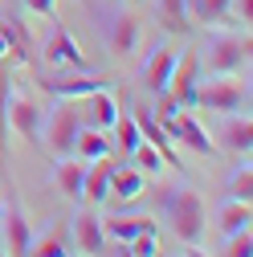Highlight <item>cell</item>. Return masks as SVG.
<instances>
[{"label": "cell", "mask_w": 253, "mask_h": 257, "mask_svg": "<svg viewBox=\"0 0 253 257\" xmlns=\"http://www.w3.org/2000/svg\"><path fill=\"white\" fill-rule=\"evenodd\" d=\"M160 208H164V220L172 224V233L184 241V245H196L208 229V212H204V196L188 184H168L160 192Z\"/></svg>", "instance_id": "6da1fadb"}, {"label": "cell", "mask_w": 253, "mask_h": 257, "mask_svg": "<svg viewBox=\"0 0 253 257\" xmlns=\"http://www.w3.org/2000/svg\"><path fill=\"white\" fill-rule=\"evenodd\" d=\"M131 257H160V229H143L131 241H122Z\"/></svg>", "instance_id": "4316f807"}, {"label": "cell", "mask_w": 253, "mask_h": 257, "mask_svg": "<svg viewBox=\"0 0 253 257\" xmlns=\"http://www.w3.org/2000/svg\"><path fill=\"white\" fill-rule=\"evenodd\" d=\"M41 86L49 94H57V98H86V94H94V90H106L110 78L106 74H70V78L53 74V78H41Z\"/></svg>", "instance_id": "8fae6325"}, {"label": "cell", "mask_w": 253, "mask_h": 257, "mask_svg": "<svg viewBox=\"0 0 253 257\" xmlns=\"http://www.w3.org/2000/svg\"><path fill=\"white\" fill-rule=\"evenodd\" d=\"M229 200H253V168H249V159L233 172L229 180Z\"/></svg>", "instance_id": "f1b7e54d"}, {"label": "cell", "mask_w": 253, "mask_h": 257, "mask_svg": "<svg viewBox=\"0 0 253 257\" xmlns=\"http://www.w3.org/2000/svg\"><path fill=\"white\" fill-rule=\"evenodd\" d=\"M220 143H225V151H233V155H249V147H253V122H249V114H229V122H225V131H220Z\"/></svg>", "instance_id": "d6986e66"}, {"label": "cell", "mask_w": 253, "mask_h": 257, "mask_svg": "<svg viewBox=\"0 0 253 257\" xmlns=\"http://www.w3.org/2000/svg\"><path fill=\"white\" fill-rule=\"evenodd\" d=\"M0 216H5V200H0Z\"/></svg>", "instance_id": "d590c367"}, {"label": "cell", "mask_w": 253, "mask_h": 257, "mask_svg": "<svg viewBox=\"0 0 253 257\" xmlns=\"http://www.w3.org/2000/svg\"><path fill=\"white\" fill-rule=\"evenodd\" d=\"M29 245H33V229H29V216L21 204H5V253L9 257H29Z\"/></svg>", "instance_id": "4fadbf2b"}, {"label": "cell", "mask_w": 253, "mask_h": 257, "mask_svg": "<svg viewBox=\"0 0 253 257\" xmlns=\"http://www.w3.org/2000/svg\"><path fill=\"white\" fill-rule=\"evenodd\" d=\"M196 106L200 110H216V114H237L249 106V86L241 82H225V78H212L196 86Z\"/></svg>", "instance_id": "3957f363"}, {"label": "cell", "mask_w": 253, "mask_h": 257, "mask_svg": "<svg viewBox=\"0 0 253 257\" xmlns=\"http://www.w3.org/2000/svg\"><path fill=\"white\" fill-rule=\"evenodd\" d=\"M131 118H135V126H139V135H143L155 151H160V155H164V164H168V168H180V155H176V147H172L168 131L160 126V118L151 114V106H143V102H139V106L131 110Z\"/></svg>", "instance_id": "30bf717a"}, {"label": "cell", "mask_w": 253, "mask_h": 257, "mask_svg": "<svg viewBox=\"0 0 253 257\" xmlns=\"http://www.w3.org/2000/svg\"><path fill=\"white\" fill-rule=\"evenodd\" d=\"M114 257H131V253H126V245H118V253H114Z\"/></svg>", "instance_id": "e575fe53"}, {"label": "cell", "mask_w": 253, "mask_h": 257, "mask_svg": "<svg viewBox=\"0 0 253 257\" xmlns=\"http://www.w3.org/2000/svg\"><path fill=\"white\" fill-rule=\"evenodd\" d=\"M249 220H253V208H249V200H229L225 208H220V233H241V229H249Z\"/></svg>", "instance_id": "cb8c5ba5"}, {"label": "cell", "mask_w": 253, "mask_h": 257, "mask_svg": "<svg viewBox=\"0 0 253 257\" xmlns=\"http://www.w3.org/2000/svg\"><path fill=\"white\" fill-rule=\"evenodd\" d=\"M196 86H200V57H196V49H184L176 57V70H172V82H168L164 98L172 106L188 110V106H196Z\"/></svg>", "instance_id": "5b68a950"}, {"label": "cell", "mask_w": 253, "mask_h": 257, "mask_svg": "<svg viewBox=\"0 0 253 257\" xmlns=\"http://www.w3.org/2000/svg\"><path fill=\"white\" fill-rule=\"evenodd\" d=\"M143 229H155V220H147V216H110V220H102V233L114 237L118 245L131 241V237L143 233Z\"/></svg>", "instance_id": "7402d4cb"}, {"label": "cell", "mask_w": 253, "mask_h": 257, "mask_svg": "<svg viewBox=\"0 0 253 257\" xmlns=\"http://www.w3.org/2000/svg\"><path fill=\"white\" fill-rule=\"evenodd\" d=\"M0 257H9V253H0Z\"/></svg>", "instance_id": "8d00e7d4"}, {"label": "cell", "mask_w": 253, "mask_h": 257, "mask_svg": "<svg viewBox=\"0 0 253 257\" xmlns=\"http://www.w3.org/2000/svg\"><path fill=\"white\" fill-rule=\"evenodd\" d=\"M110 131L118 135V147H122L126 155H131V151H135V147L143 143V135H139V126H135V118H131V114H118Z\"/></svg>", "instance_id": "83f0119b"}, {"label": "cell", "mask_w": 253, "mask_h": 257, "mask_svg": "<svg viewBox=\"0 0 253 257\" xmlns=\"http://www.w3.org/2000/svg\"><path fill=\"white\" fill-rule=\"evenodd\" d=\"M184 257H208V253H204L200 245H184Z\"/></svg>", "instance_id": "836d02e7"}, {"label": "cell", "mask_w": 253, "mask_h": 257, "mask_svg": "<svg viewBox=\"0 0 253 257\" xmlns=\"http://www.w3.org/2000/svg\"><path fill=\"white\" fill-rule=\"evenodd\" d=\"M82 102H86V118H82V126H98V131H110L114 118L122 114V110H118V102H114V94H110V86H106V90L86 94Z\"/></svg>", "instance_id": "5bb4252c"}, {"label": "cell", "mask_w": 253, "mask_h": 257, "mask_svg": "<svg viewBox=\"0 0 253 257\" xmlns=\"http://www.w3.org/2000/svg\"><path fill=\"white\" fill-rule=\"evenodd\" d=\"M110 172H114L110 155L86 164V180H82V200H86V204H102V200L110 196Z\"/></svg>", "instance_id": "9a60e30c"}, {"label": "cell", "mask_w": 253, "mask_h": 257, "mask_svg": "<svg viewBox=\"0 0 253 257\" xmlns=\"http://www.w3.org/2000/svg\"><path fill=\"white\" fill-rule=\"evenodd\" d=\"M74 245L82 249V253H102L106 249V233H102V220L94 216V212H78L74 216Z\"/></svg>", "instance_id": "2e32d148"}, {"label": "cell", "mask_w": 253, "mask_h": 257, "mask_svg": "<svg viewBox=\"0 0 253 257\" xmlns=\"http://www.w3.org/2000/svg\"><path fill=\"white\" fill-rule=\"evenodd\" d=\"M5 57H13V41L5 37V29H0V61H5Z\"/></svg>", "instance_id": "d6a6232c"}, {"label": "cell", "mask_w": 253, "mask_h": 257, "mask_svg": "<svg viewBox=\"0 0 253 257\" xmlns=\"http://www.w3.org/2000/svg\"><path fill=\"white\" fill-rule=\"evenodd\" d=\"M143 188H147V176L139 168H114L110 172V192H114L118 200H139Z\"/></svg>", "instance_id": "44dd1931"}, {"label": "cell", "mask_w": 253, "mask_h": 257, "mask_svg": "<svg viewBox=\"0 0 253 257\" xmlns=\"http://www.w3.org/2000/svg\"><path fill=\"white\" fill-rule=\"evenodd\" d=\"M160 126L168 131V139H180L188 151H196V155H204V159H212L216 155V147H212V139H208V131L192 118V114H184V110H176V114H168V118H160Z\"/></svg>", "instance_id": "ba28073f"}, {"label": "cell", "mask_w": 253, "mask_h": 257, "mask_svg": "<svg viewBox=\"0 0 253 257\" xmlns=\"http://www.w3.org/2000/svg\"><path fill=\"white\" fill-rule=\"evenodd\" d=\"M57 188L66 192L70 200H82V180H86V164L78 155H57V172H53Z\"/></svg>", "instance_id": "ac0fdd59"}, {"label": "cell", "mask_w": 253, "mask_h": 257, "mask_svg": "<svg viewBox=\"0 0 253 257\" xmlns=\"http://www.w3.org/2000/svg\"><path fill=\"white\" fill-rule=\"evenodd\" d=\"M9 126L25 139V143H37L41 147V126H45V110L29 98V94L9 90Z\"/></svg>", "instance_id": "8992f818"}, {"label": "cell", "mask_w": 253, "mask_h": 257, "mask_svg": "<svg viewBox=\"0 0 253 257\" xmlns=\"http://www.w3.org/2000/svg\"><path fill=\"white\" fill-rule=\"evenodd\" d=\"M29 257H70V233H66V224H53V229H45L41 237H33Z\"/></svg>", "instance_id": "ffe728a7"}, {"label": "cell", "mask_w": 253, "mask_h": 257, "mask_svg": "<svg viewBox=\"0 0 253 257\" xmlns=\"http://www.w3.org/2000/svg\"><path fill=\"white\" fill-rule=\"evenodd\" d=\"M9 90H13V78L9 74H0V151H5L9 143Z\"/></svg>", "instance_id": "f546056e"}, {"label": "cell", "mask_w": 253, "mask_h": 257, "mask_svg": "<svg viewBox=\"0 0 253 257\" xmlns=\"http://www.w3.org/2000/svg\"><path fill=\"white\" fill-rule=\"evenodd\" d=\"M229 17V0H188V21L192 25H216Z\"/></svg>", "instance_id": "603a6c76"}, {"label": "cell", "mask_w": 253, "mask_h": 257, "mask_svg": "<svg viewBox=\"0 0 253 257\" xmlns=\"http://www.w3.org/2000/svg\"><path fill=\"white\" fill-rule=\"evenodd\" d=\"M160 21L168 33H188L192 21H188V0H160Z\"/></svg>", "instance_id": "d4e9b609"}, {"label": "cell", "mask_w": 253, "mask_h": 257, "mask_svg": "<svg viewBox=\"0 0 253 257\" xmlns=\"http://www.w3.org/2000/svg\"><path fill=\"white\" fill-rule=\"evenodd\" d=\"M25 9L33 17H53L57 13V0H25Z\"/></svg>", "instance_id": "1f68e13d"}, {"label": "cell", "mask_w": 253, "mask_h": 257, "mask_svg": "<svg viewBox=\"0 0 253 257\" xmlns=\"http://www.w3.org/2000/svg\"><path fill=\"white\" fill-rule=\"evenodd\" d=\"M45 61H49V66H74V70H86V53H82V45L70 37V29L57 25V21H53L49 37H45Z\"/></svg>", "instance_id": "9c48e42d"}, {"label": "cell", "mask_w": 253, "mask_h": 257, "mask_svg": "<svg viewBox=\"0 0 253 257\" xmlns=\"http://www.w3.org/2000/svg\"><path fill=\"white\" fill-rule=\"evenodd\" d=\"M225 257H253V233H249V229H241V233H229Z\"/></svg>", "instance_id": "4dcf8cb0"}, {"label": "cell", "mask_w": 253, "mask_h": 257, "mask_svg": "<svg viewBox=\"0 0 253 257\" xmlns=\"http://www.w3.org/2000/svg\"><path fill=\"white\" fill-rule=\"evenodd\" d=\"M200 70L225 78V74H237V70H249V29L245 33H212L200 49Z\"/></svg>", "instance_id": "7a4b0ae2"}, {"label": "cell", "mask_w": 253, "mask_h": 257, "mask_svg": "<svg viewBox=\"0 0 253 257\" xmlns=\"http://www.w3.org/2000/svg\"><path fill=\"white\" fill-rule=\"evenodd\" d=\"M102 33H106V45H110V53H114V57H131V53H135V45H139L143 25H139V17H135V13L114 9V13H106V21H102Z\"/></svg>", "instance_id": "52a82bcc"}, {"label": "cell", "mask_w": 253, "mask_h": 257, "mask_svg": "<svg viewBox=\"0 0 253 257\" xmlns=\"http://www.w3.org/2000/svg\"><path fill=\"white\" fill-rule=\"evenodd\" d=\"M131 159H135V168H139L143 176H160V172L168 168V164H164V155L155 151V147H151L147 139H143V143H139V147L131 151Z\"/></svg>", "instance_id": "484cf974"}, {"label": "cell", "mask_w": 253, "mask_h": 257, "mask_svg": "<svg viewBox=\"0 0 253 257\" xmlns=\"http://www.w3.org/2000/svg\"><path fill=\"white\" fill-rule=\"evenodd\" d=\"M172 70H176V49L172 45H160L147 66H143V90L151 94V98H160V94H168V82H172Z\"/></svg>", "instance_id": "7c38bea8"}, {"label": "cell", "mask_w": 253, "mask_h": 257, "mask_svg": "<svg viewBox=\"0 0 253 257\" xmlns=\"http://www.w3.org/2000/svg\"><path fill=\"white\" fill-rule=\"evenodd\" d=\"M78 126H82V118H78V110L74 106H53V110H45V126H41V147H49L53 155H74V139H78Z\"/></svg>", "instance_id": "277c9868"}, {"label": "cell", "mask_w": 253, "mask_h": 257, "mask_svg": "<svg viewBox=\"0 0 253 257\" xmlns=\"http://www.w3.org/2000/svg\"><path fill=\"white\" fill-rule=\"evenodd\" d=\"M74 151H78L82 164H94V159H106V155L114 151V143L106 139V131H98V126H78Z\"/></svg>", "instance_id": "e0dca14e"}]
</instances>
